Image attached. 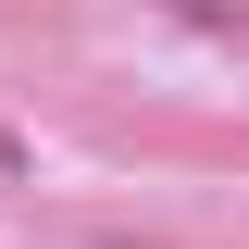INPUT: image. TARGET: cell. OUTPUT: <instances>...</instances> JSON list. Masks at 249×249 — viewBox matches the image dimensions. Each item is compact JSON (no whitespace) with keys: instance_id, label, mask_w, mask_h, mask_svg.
Returning a JSON list of instances; mask_svg holds the SVG:
<instances>
[{"instance_id":"cell-1","label":"cell","mask_w":249,"mask_h":249,"mask_svg":"<svg viewBox=\"0 0 249 249\" xmlns=\"http://www.w3.org/2000/svg\"><path fill=\"white\" fill-rule=\"evenodd\" d=\"M150 13H175V25H199V37H237V0H150Z\"/></svg>"}]
</instances>
